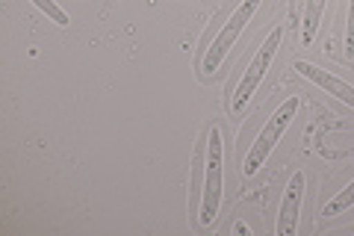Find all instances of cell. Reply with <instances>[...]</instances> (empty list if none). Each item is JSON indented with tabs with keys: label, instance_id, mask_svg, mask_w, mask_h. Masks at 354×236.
Returning a JSON list of instances; mask_svg holds the SVG:
<instances>
[{
	"label": "cell",
	"instance_id": "1",
	"mask_svg": "<svg viewBox=\"0 0 354 236\" xmlns=\"http://www.w3.org/2000/svg\"><path fill=\"white\" fill-rule=\"evenodd\" d=\"M298 109H301V95H290V98H283L281 104L274 107V112H272L269 118H266V125L260 127L257 139L251 142L245 160H242V177H254V174H257L260 168L266 165V160L272 156V151L283 142L286 130L292 127Z\"/></svg>",
	"mask_w": 354,
	"mask_h": 236
},
{
	"label": "cell",
	"instance_id": "2",
	"mask_svg": "<svg viewBox=\"0 0 354 236\" xmlns=\"http://www.w3.org/2000/svg\"><path fill=\"white\" fill-rule=\"evenodd\" d=\"M225 198V136L221 127L213 125L207 133V163H204V186H201V210H198V228L216 224Z\"/></svg>",
	"mask_w": 354,
	"mask_h": 236
},
{
	"label": "cell",
	"instance_id": "3",
	"mask_svg": "<svg viewBox=\"0 0 354 236\" xmlns=\"http://www.w3.org/2000/svg\"><path fill=\"white\" fill-rule=\"evenodd\" d=\"M283 48V24L274 27L269 36L263 39V44L257 48V53H254V60L245 71H242L239 83L234 89V98H230V112H234V118H239L242 112L248 109V104L254 100V95L260 92V83L266 80V71L272 69L274 56H278V51Z\"/></svg>",
	"mask_w": 354,
	"mask_h": 236
},
{
	"label": "cell",
	"instance_id": "4",
	"mask_svg": "<svg viewBox=\"0 0 354 236\" xmlns=\"http://www.w3.org/2000/svg\"><path fill=\"white\" fill-rule=\"evenodd\" d=\"M260 6H263V0H239V3H236V9L227 18V24H221V30L216 33V39L209 42V48L204 51V60H201L204 77H213L221 69V62H225L227 53L236 48L239 36L245 33V27L254 21V15L260 12Z\"/></svg>",
	"mask_w": 354,
	"mask_h": 236
},
{
	"label": "cell",
	"instance_id": "5",
	"mask_svg": "<svg viewBox=\"0 0 354 236\" xmlns=\"http://www.w3.org/2000/svg\"><path fill=\"white\" fill-rule=\"evenodd\" d=\"M304 192H307V174L298 168L290 174V181L283 186L281 195V207H278V224L274 233L278 236H295L298 233V221H301V207H304Z\"/></svg>",
	"mask_w": 354,
	"mask_h": 236
},
{
	"label": "cell",
	"instance_id": "6",
	"mask_svg": "<svg viewBox=\"0 0 354 236\" xmlns=\"http://www.w3.org/2000/svg\"><path fill=\"white\" fill-rule=\"evenodd\" d=\"M292 71H298L307 83L319 86L322 92L334 95L337 100H342L346 107H351V109H354V86L342 80L339 74L328 71V69H322V65H316V62H307V60H295V62H292Z\"/></svg>",
	"mask_w": 354,
	"mask_h": 236
},
{
	"label": "cell",
	"instance_id": "7",
	"mask_svg": "<svg viewBox=\"0 0 354 236\" xmlns=\"http://www.w3.org/2000/svg\"><path fill=\"white\" fill-rule=\"evenodd\" d=\"M328 12V0H304V12H301V44L313 48V42L319 36V27L325 21Z\"/></svg>",
	"mask_w": 354,
	"mask_h": 236
},
{
	"label": "cell",
	"instance_id": "8",
	"mask_svg": "<svg viewBox=\"0 0 354 236\" xmlns=\"http://www.w3.org/2000/svg\"><path fill=\"white\" fill-rule=\"evenodd\" d=\"M351 207H354V181H348L339 192H334L328 198V204L322 207V216L325 219H337V216H342V212H348Z\"/></svg>",
	"mask_w": 354,
	"mask_h": 236
},
{
	"label": "cell",
	"instance_id": "9",
	"mask_svg": "<svg viewBox=\"0 0 354 236\" xmlns=\"http://www.w3.org/2000/svg\"><path fill=\"white\" fill-rule=\"evenodd\" d=\"M32 6H36V9H41V12L48 15V18H50V21H53V24H57V27H68V24H71L68 12H65V9L57 3V0H32Z\"/></svg>",
	"mask_w": 354,
	"mask_h": 236
},
{
	"label": "cell",
	"instance_id": "10",
	"mask_svg": "<svg viewBox=\"0 0 354 236\" xmlns=\"http://www.w3.org/2000/svg\"><path fill=\"white\" fill-rule=\"evenodd\" d=\"M346 56L354 60V0H348V21H346Z\"/></svg>",
	"mask_w": 354,
	"mask_h": 236
}]
</instances>
